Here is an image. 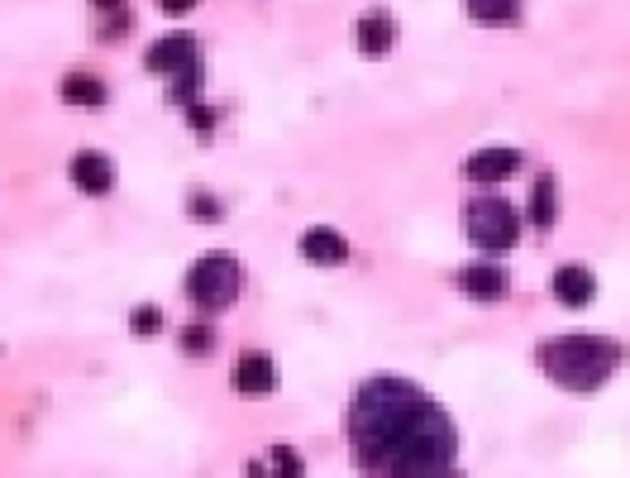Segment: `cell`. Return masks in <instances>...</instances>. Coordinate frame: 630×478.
Segmentation results:
<instances>
[{"mask_svg":"<svg viewBox=\"0 0 630 478\" xmlns=\"http://www.w3.org/2000/svg\"><path fill=\"white\" fill-rule=\"evenodd\" d=\"M273 469L277 474H301V460L292 450H273Z\"/></svg>","mask_w":630,"mask_h":478,"instance_id":"e0dca14e","label":"cell"},{"mask_svg":"<svg viewBox=\"0 0 630 478\" xmlns=\"http://www.w3.org/2000/svg\"><path fill=\"white\" fill-rule=\"evenodd\" d=\"M464 235L478 249H492L496 254V249H512L520 239V215H516L512 201H502V197H478L464 206Z\"/></svg>","mask_w":630,"mask_h":478,"instance_id":"277c9868","label":"cell"},{"mask_svg":"<svg viewBox=\"0 0 630 478\" xmlns=\"http://www.w3.org/2000/svg\"><path fill=\"white\" fill-rule=\"evenodd\" d=\"M101 5H115V0H101Z\"/></svg>","mask_w":630,"mask_h":478,"instance_id":"ffe728a7","label":"cell"},{"mask_svg":"<svg viewBox=\"0 0 630 478\" xmlns=\"http://www.w3.org/2000/svg\"><path fill=\"white\" fill-rule=\"evenodd\" d=\"M158 10L163 15H187V10H197V0H158Z\"/></svg>","mask_w":630,"mask_h":478,"instance_id":"ac0fdd59","label":"cell"},{"mask_svg":"<svg viewBox=\"0 0 630 478\" xmlns=\"http://www.w3.org/2000/svg\"><path fill=\"white\" fill-rule=\"evenodd\" d=\"M63 101L67 105H87V111H101V105H105V81L91 77V72H67V77H63Z\"/></svg>","mask_w":630,"mask_h":478,"instance_id":"4fadbf2b","label":"cell"},{"mask_svg":"<svg viewBox=\"0 0 630 478\" xmlns=\"http://www.w3.org/2000/svg\"><path fill=\"white\" fill-rule=\"evenodd\" d=\"M516 167H520V153L506 149V143H492V149L472 153V159L464 163V177H472V183H482V187H492V183H506Z\"/></svg>","mask_w":630,"mask_h":478,"instance_id":"8992f818","label":"cell"},{"mask_svg":"<svg viewBox=\"0 0 630 478\" xmlns=\"http://www.w3.org/2000/svg\"><path fill=\"white\" fill-rule=\"evenodd\" d=\"M301 259L320 263V268H339V263L349 259V239L335 235V230H306L301 235Z\"/></svg>","mask_w":630,"mask_h":478,"instance_id":"9c48e42d","label":"cell"},{"mask_svg":"<svg viewBox=\"0 0 630 478\" xmlns=\"http://www.w3.org/2000/svg\"><path fill=\"white\" fill-rule=\"evenodd\" d=\"M458 287H464L468 297H478V302H496V297L506 292V273L496 268V263H468V268L458 273Z\"/></svg>","mask_w":630,"mask_h":478,"instance_id":"8fae6325","label":"cell"},{"mask_svg":"<svg viewBox=\"0 0 630 478\" xmlns=\"http://www.w3.org/2000/svg\"><path fill=\"white\" fill-rule=\"evenodd\" d=\"M554 297H559L564 306H588L592 297H597V278H592L588 268H578V263H568V268L554 273Z\"/></svg>","mask_w":630,"mask_h":478,"instance_id":"30bf717a","label":"cell"},{"mask_svg":"<svg viewBox=\"0 0 630 478\" xmlns=\"http://www.w3.org/2000/svg\"><path fill=\"white\" fill-rule=\"evenodd\" d=\"M153 320H158L153 311H139V316H135V326H139V330H153Z\"/></svg>","mask_w":630,"mask_h":478,"instance_id":"d6986e66","label":"cell"},{"mask_svg":"<svg viewBox=\"0 0 630 478\" xmlns=\"http://www.w3.org/2000/svg\"><path fill=\"white\" fill-rule=\"evenodd\" d=\"M354 460L368 474H450L458 436L444 406L406 378H368L349 406Z\"/></svg>","mask_w":630,"mask_h":478,"instance_id":"6da1fadb","label":"cell"},{"mask_svg":"<svg viewBox=\"0 0 630 478\" xmlns=\"http://www.w3.org/2000/svg\"><path fill=\"white\" fill-rule=\"evenodd\" d=\"M181 350H187V354H211L215 350V330L211 326H187V330H181Z\"/></svg>","mask_w":630,"mask_h":478,"instance_id":"2e32d148","label":"cell"},{"mask_svg":"<svg viewBox=\"0 0 630 478\" xmlns=\"http://www.w3.org/2000/svg\"><path fill=\"white\" fill-rule=\"evenodd\" d=\"M540 368L568 392H592L612 378V368L626 358L621 344L602 340V335H564V340L540 344Z\"/></svg>","mask_w":630,"mask_h":478,"instance_id":"7a4b0ae2","label":"cell"},{"mask_svg":"<svg viewBox=\"0 0 630 478\" xmlns=\"http://www.w3.org/2000/svg\"><path fill=\"white\" fill-rule=\"evenodd\" d=\"M229 388L249 392V398H263V392L277 388V364L268 354H239L235 358V374H229Z\"/></svg>","mask_w":630,"mask_h":478,"instance_id":"52a82bcc","label":"cell"},{"mask_svg":"<svg viewBox=\"0 0 630 478\" xmlns=\"http://www.w3.org/2000/svg\"><path fill=\"white\" fill-rule=\"evenodd\" d=\"M354 34H358V48H363V53H368V58H382L387 48L396 43V20L382 15V10H373V15L358 20Z\"/></svg>","mask_w":630,"mask_h":478,"instance_id":"7c38bea8","label":"cell"},{"mask_svg":"<svg viewBox=\"0 0 630 478\" xmlns=\"http://www.w3.org/2000/svg\"><path fill=\"white\" fill-rule=\"evenodd\" d=\"M554 211H559V206H554V177H540L536 191H530V221H536L540 230H550Z\"/></svg>","mask_w":630,"mask_h":478,"instance_id":"5bb4252c","label":"cell"},{"mask_svg":"<svg viewBox=\"0 0 630 478\" xmlns=\"http://www.w3.org/2000/svg\"><path fill=\"white\" fill-rule=\"evenodd\" d=\"M72 183H77V191H87V197H105L115 187V167L101 153H77L72 159Z\"/></svg>","mask_w":630,"mask_h":478,"instance_id":"ba28073f","label":"cell"},{"mask_svg":"<svg viewBox=\"0 0 630 478\" xmlns=\"http://www.w3.org/2000/svg\"><path fill=\"white\" fill-rule=\"evenodd\" d=\"M143 67L149 72H163V77H177V91L187 96L191 81H197V39H187V34H173V39H158L149 53H143Z\"/></svg>","mask_w":630,"mask_h":478,"instance_id":"5b68a950","label":"cell"},{"mask_svg":"<svg viewBox=\"0 0 630 478\" xmlns=\"http://www.w3.org/2000/svg\"><path fill=\"white\" fill-rule=\"evenodd\" d=\"M464 10L472 20H516V10H520V0H464Z\"/></svg>","mask_w":630,"mask_h":478,"instance_id":"9a60e30c","label":"cell"},{"mask_svg":"<svg viewBox=\"0 0 630 478\" xmlns=\"http://www.w3.org/2000/svg\"><path fill=\"white\" fill-rule=\"evenodd\" d=\"M239 287H244V268H239V259L220 254V249L205 254L197 268L187 273V297L205 311H225L239 297Z\"/></svg>","mask_w":630,"mask_h":478,"instance_id":"3957f363","label":"cell"}]
</instances>
